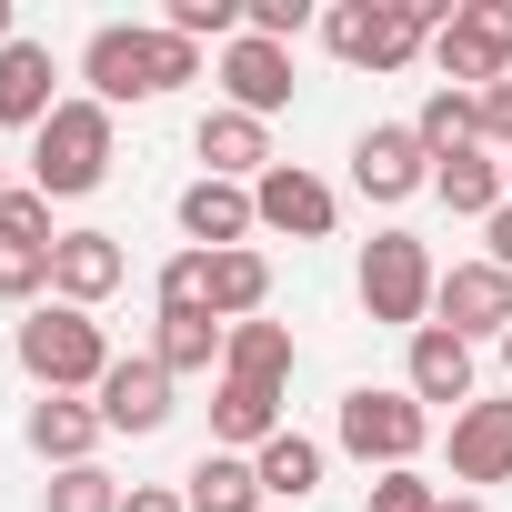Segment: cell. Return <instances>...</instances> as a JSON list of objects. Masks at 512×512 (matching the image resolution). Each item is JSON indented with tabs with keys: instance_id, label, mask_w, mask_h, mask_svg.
Segmentation results:
<instances>
[{
	"instance_id": "1",
	"label": "cell",
	"mask_w": 512,
	"mask_h": 512,
	"mask_svg": "<svg viewBox=\"0 0 512 512\" xmlns=\"http://www.w3.org/2000/svg\"><path fill=\"white\" fill-rule=\"evenodd\" d=\"M81 81H91L101 111H121V101H171L181 81H201V51L171 41L161 21H101V31L81 41Z\"/></svg>"
},
{
	"instance_id": "2",
	"label": "cell",
	"mask_w": 512,
	"mask_h": 512,
	"mask_svg": "<svg viewBox=\"0 0 512 512\" xmlns=\"http://www.w3.org/2000/svg\"><path fill=\"white\" fill-rule=\"evenodd\" d=\"M462 11V0H332L322 11V51L342 71H402L442 41V21Z\"/></svg>"
},
{
	"instance_id": "3",
	"label": "cell",
	"mask_w": 512,
	"mask_h": 512,
	"mask_svg": "<svg viewBox=\"0 0 512 512\" xmlns=\"http://www.w3.org/2000/svg\"><path fill=\"white\" fill-rule=\"evenodd\" d=\"M11 352H21V372H31L41 392H101V372L121 362L111 332H101L91 312H71V302H31L21 332H11Z\"/></svg>"
},
{
	"instance_id": "4",
	"label": "cell",
	"mask_w": 512,
	"mask_h": 512,
	"mask_svg": "<svg viewBox=\"0 0 512 512\" xmlns=\"http://www.w3.org/2000/svg\"><path fill=\"white\" fill-rule=\"evenodd\" d=\"M332 442H342L362 472H412L422 442H432V412H422L402 382H352L342 412H332Z\"/></svg>"
},
{
	"instance_id": "5",
	"label": "cell",
	"mask_w": 512,
	"mask_h": 512,
	"mask_svg": "<svg viewBox=\"0 0 512 512\" xmlns=\"http://www.w3.org/2000/svg\"><path fill=\"white\" fill-rule=\"evenodd\" d=\"M111 181V111L81 91V101H61L41 131H31V191L41 201H81V191H101Z\"/></svg>"
},
{
	"instance_id": "6",
	"label": "cell",
	"mask_w": 512,
	"mask_h": 512,
	"mask_svg": "<svg viewBox=\"0 0 512 512\" xmlns=\"http://www.w3.org/2000/svg\"><path fill=\"white\" fill-rule=\"evenodd\" d=\"M432 292H442V262H432L412 231H372V241H362V312H372V322L422 332V322H432Z\"/></svg>"
},
{
	"instance_id": "7",
	"label": "cell",
	"mask_w": 512,
	"mask_h": 512,
	"mask_svg": "<svg viewBox=\"0 0 512 512\" xmlns=\"http://www.w3.org/2000/svg\"><path fill=\"white\" fill-rule=\"evenodd\" d=\"M432 71H442L452 91L512 81V0H462V11L442 21V41H432Z\"/></svg>"
},
{
	"instance_id": "8",
	"label": "cell",
	"mask_w": 512,
	"mask_h": 512,
	"mask_svg": "<svg viewBox=\"0 0 512 512\" xmlns=\"http://www.w3.org/2000/svg\"><path fill=\"white\" fill-rule=\"evenodd\" d=\"M251 211H262V231H282V241H332L342 191L322 171H302V161H272L262 181H251Z\"/></svg>"
},
{
	"instance_id": "9",
	"label": "cell",
	"mask_w": 512,
	"mask_h": 512,
	"mask_svg": "<svg viewBox=\"0 0 512 512\" xmlns=\"http://www.w3.org/2000/svg\"><path fill=\"white\" fill-rule=\"evenodd\" d=\"M352 191L362 201H412V191H432V151H422V131L412 121H372L362 141H352Z\"/></svg>"
},
{
	"instance_id": "10",
	"label": "cell",
	"mask_w": 512,
	"mask_h": 512,
	"mask_svg": "<svg viewBox=\"0 0 512 512\" xmlns=\"http://www.w3.org/2000/svg\"><path fill=\"white\" fill-rule=\"evenodd\" d=\"M51 251H61V231H51V201L41 191H21L11 211H0V302H41L51 292Z\"/></svg>"
},
{
	"instance_id": "11",
	"label": "cell",
	"mask_w": 512,
	"mask_h": 512,
	"mask_svg": "<svg viewBox=\"0 0 512 512\" xmlns=\"http://www.w3.org/2000/svg\"><path fill=\"white\" fill-rule=\"evenodd\" d=\"M432 322L462 332V342H502L512 332V272L502 262H452L442 292H432Z\"/></svg>"
},
{
	"instance_id": "12",
	"label": "cell",
	"mask_w": 512,
	"mask_h": 512,
	"mask_svg": "<svg viewBox=\"0 0 512 512\" xmlns=\"http://www.w3.org/2000/svg\"><path fill=\"white\" fill-rule=\"evenodd\" d=\"M121 282H131V251H121V231H61V251H51V302H71V312H101Z\"/></svg>"
},
{
	"instance_id": "13",
	"label": "cell",
	"mask_w": 512,
	"mask_h": 512,
	"mask_svg": "<svg viewBox=\"0 0 512 512\" xmlns=\"http://www.w3.org/2000/svg\"><path fill=\"white\" fill-rule=\"evenodd\" d=\"M171 392H181V382H171L151 352H121V362L101 372V392H91V402H101V422H111V432H161V422L181 412Z\"/></svg>"
},
{
	"instance_id": "14",
	"label": "cell",
	"mask_w": 512,
	"mask_h": 512,
	"mask_svg": "<svg viewBox=\"0 0 512 512\" xmlns=\"http://www.w3.org/2000/svg\"><path fill=\"white\" fill-rule=\"evenodd\" d=\"M191 151H201V181H262L272 171V121H251V111H201V131H191Z\"/></svg>"
},
{
	"instance_id": "15",
	"label": "cell",
	"mask_w": 512,
	"mask_h": 512,
	"mask_svg": "<svg viewBox=\"0 0 512 512\" xmlns=\"http://www.w3.org/2000/svg\"><path fill=\"white\" fill-rule=\"evenodd\" d=\"M101 432H111V422H101V402H81V392H41L31 422H21V442H31L51 472H81V462L101 452Z\"/></svg>"
},
{
	"instance_id": "16",
	"label": "cell",
	"mask_w": 512,
	"mask_h": 512,
	"mask_svg": "<svg viewBox=\"0 0 512 512\" xmlns=\"http://www.w3.org/2000/svg\"><path fill=\"white\" fill-rule=\"evenodd\" d=\"M211 71H221L231 111H251V121L292 111V51H282V41H251V31H241V41H231V51H221Z\"/></svg>"
},
{
	"instance_id": "17",
	"label": "cell",
	"mask_w": 512,
	"mask_h": 512,
	"mask_svg": "<svg viewBox=\"0 0 512 512\" xmlns=\"http://www.w3.org/2000/svg\"><path fill=\"white\" fill-rule=\"evenodd\" d=\"M61 111V61H51V41H11L0 51V131H41Z\"/></svg>"
},
{
	"instance_id": "18",
	"label": "cell",
	"mask_w": 512,
	"mask_h": 512,
	"mask_svg": "<svg viewBox=\"0 0 512 512\" xmlns=\"http://www.w3.org/2000/svg\"><path fill=\"white\" fill-rule=\"evenodd\" d=\"M402 392H412L422 412H432V402H452V412L482 402V392H472V342L442 332V322H422V332H412V362H402Z\"/></svg>"
},
{
	"instance_id": "19",
	"label": "cell",
	"mask_w": 512,
	"mask_h": 512,
	"mask_svg": "<svg viewBox=\"0 0 512 512\" xmlns=\"http://www.w3.org/2000/svg\"><path fill=\"white\" fill-rule=\"evenodd\" d=\"M452 482L462 492L512 482V402H462L452 412Z\"/></svg>"
},
{
	"instance_id": "20",
	"label": "cell",
	"mask_w": 512,
	"mask_h": 512,
	"mask_svg": "<svg viewBox=\"0 0 512 512\" xmlns=\"http://www.w3.org/2000/svg\"><path fill=\"white\" fill-rule=\"evenodd\" d=\"M282 432V392L272 382H211V452H262Z\"/></svg>"
},
{
	"instance_id": "21",
	"label": "cell",
	"mask_w": 512,
	"mask_h": 512,
	"mask_svg": "<svg viewBox=\"0 0 512 512\" xmlns=\"http://www.w3.org/2000/svg\"><path fill=\"white\" fill-rule=\"evenodd\" d=\"M181 231H191V251H241L251 231H262V211H251L241 181H191L181 191Z\"/></svg>"
},
{
	"instance_id": "22",
	"label": "cell",
	"mask_w": 512,
	"mask_h": 512,
	"mask_svg": "<svg viewBox=\"0 0 512 512\" xmlns=\"http://www.w3.org/2000/svg\"><path fill=\"white\" fill-rule=\"evenodd\" d=\"M322 462H332V452H322L312 432H292V422H282L262 452H251V472H262V502H272V512H302V502L322 492Z\"/></svg>"
},
{
	"instance_id": "23",
	"label": "cell",
	"mask_w": 512,
	"mask_h": 512,
	"mask_svg": "<svg viewBox=\"0 0 512 512\" xmlns=\"http://www.w3.org/2000/svg\"><path fill=\"white\" fill-rule=\"evenodd\" d=\"M201 302H211V322L231 332V322H262V302H272V262L262 251H211V282H201Z\"/></svg>"
},
{
	"instance_id": "24",
	"label": "cell",
	"mask_w": 512,
	"mask_h": 512,
	"mask_svg": "<svg viewBox=\"0 0 512 512\" xmlns=\"http://www.w3.org/2000/svg\"><path fill=\"white\" fill-rule=\"evenodd\" d=\"M181 502H191V512H272L251 452H201V462L181 472Z\"/></svg>"
},
{
	"instance_id": "25",
	"label": "cell",
	"mask_w": 512,
	"mask_h": 512,
	"mask_svg": "<svg viewBox=\"0 0 512 512\" xmlns=\"http://www.w3.org/2000/svg\"><path fill=\"white\" fill-rule=\"evenodd\" d=\"M432 191H442V211H462V221H492L502 211V151H442L432 161Z\"/></svg>"
},
{
	"instance_id": "26",
	"label": "cell",
	"mask_w": 512,
	"mask_h": 512,
	"mask_svg": "<svg viewBox=\"0 0 512 512\" xmlns=\"http://www.w3.org/2000/svg\"><path fill=\"white\" fill-rule=\"evenodd\" d=\"M292 362H302V342H292V322H231V342H221V372L231 382H292Z\"/></svg>"
},
{
	"instance_id": "27",
	"label": "cell",
	"mask_w": 512,
	"mask_h": 512,
	"mask_svg": "<svg viewBox=\"0 0 512 512\" xmlns=\"http://www.w3.org/2000/svg\"><path fill=\"white\" fill-rule=\"evenodd\" d=\"M412 131H422V151H432V161H442V151H472V141H482V91L432 81V91H422V111H412Z\"/></svg>"
},
{
	"instance_id": "28",
	"label": "cell",
	"mask_w": 512,
	"mask_h": 512,
	"mask_svg": "<svg viewBox=\"0 0 512 512\" xmlns=\"http://www.w3.org/2000/svg\"><path fill=\"white\" fill-rule=\"evenodd\" d=\"M221 342H231V332H221L211 312H161V332H151V362H161L171 382H181V372H221Z\"/></svg>"
},
{
	"instance_id": "29",
	"label": "cell",
	"mask_w": 512,
	"mask_h": 512,
	"mask_svg": "<svg viewBox=\"0 0 512 512\" xmlns=\"http://www.w3.org/2000/svg\"><path fill=\"white\" fill-rule=\"evenodd\" d=\"M41 512H121V482H111L101 462H81V472H51V482H41Z\"/></svg>"
},
{
	"instance_id": "30",
	"label": "cell",
	"mask_w": 512,
	"mask_h": 512,
	"mask_svg": "<svg viewBox=\"0 0 512 512\" xmlns=\"http://www.w3.org/2000/svg\"><path fill=\"white\" fill-rule=\"evenodd\" d=\"M241 11H251V41H282V51H292L312 21H322L312 0H241Z\"/></svg>"
},
{
	"instance_id": "31",
	"label": "cell",
	"mask_w": 512,
	"mask_h": 512,
	"mask_svg": "<svg viewBox=\"0 0 512 512\" xmlns=\"http://www.w3.org/2000/svg\"><path fill=\"white\" fill-rule=\"evenodd\" d=\"M362 512H442V492L422 482V472H372V502Z\"/></svg>"
},
{
	"instance_id": "32",
	"label": "cell",
	"mask_w": 512,
	"mask_h": 512,
	"mask_svg": "<svg viewBox=\"0 0 512 512\" xmlns=\"http://www.w3.org/2000/svg\"><path fill=\"white\" fill-rule=\"evenodd\" d=\"M482 151H512V81L482 91Z\"/></svg>"
},
{
	"instance_id": "33",
	"label": "cell",
	"mask_w": 512,
	"mask_h": 512,
	"mask_svg": "<svg viewBox=\"0 0 512 512\" xmlns=\"http://www.w3.org/2000/svg\"><path fill=\"white\" fill-rule=\"evenodd\" d=\"M121 512H191V502H181L171 482H131V492H121Z\"/></svg>"
},
{
	"instance_id": "34",
	"label": "cell",
	"mask_w": 512,
	"mask_h": 512,
	"mask_svg": "<svg viewBox=\"0 0 512 512\" xmlns=\"http://www.w3.org/2000/svg\"><path fill=\"white\" fill-rule=\"evenodd\" d=\"M482 241H492V251H482V262H502V272H512V201H502V211L482 221Z\"/></svg>"
},
{
	"instance_id": "35",
	"label": "cell",
	"mask_w": 512,
	"mask_h": 512,
	"mask_svg": "<svg viewBox=\"0 0 512 512\" xmlns=\"http://www.w3.org/2000/svg\"><path fill=\"white\" fill-rule=\"evenodd\" d=\"M442 512H492V502L482 492H442Z\"/></svg>"
},
{
	"instance_id": "36",
	"label": "cell",
	"mask_w": 512,
	"mask_h": 512,
	"mask_svg": "<svg viewBox=\"0 0 512 512\" xmlns=\"http://www.w3.org/2000/svg\"><path fill=\"white\" fill-rule=\"evenodd\" d=\"M11 41H21V21H11V0H0V51H11Z\"/></svg>"
},
{
	"instance_id": "37",
	"label": "cell",
	"mask_w": 512,
	"mask_h": 512,
	"mask_svg": "<svg viewBox=\"0 0 512 512\" xmlns=\"http://www.w3.org/2000/svg\"><path fill=\"white\" fill-rule=\"evenodd\" d=\"M11 201H21V191H11V171H0V211H11Z\"/></svg>"
},
{
	"instance_id": "38",
	"label": "cell",
	"mask_w": 512,
	"mask_h": 512,
	"mask_svg": "<svg viewBox=\"0 0 512 512\" xmlns=\"http://www.w3.org/2000/svg\"><path fill=\"white\" fill-rule=\"evenodd\" d=\"M502 201H512V151H502Z\"/></svg>"
},
{
	"instance_id": "39",
	"label": "cell",
	"mask_w": 512,
	"mask_h": 512,
	"mask_svg": "<svg viewBox=\"0 0 512 512\" xmlns=\"http://www.w3.org/2000/svg\"><path fill=\"white\" fill-rule=\"evenodd\" d=\"M502 372H512V332H502Z\"/></svg>"
}]
</instances>
